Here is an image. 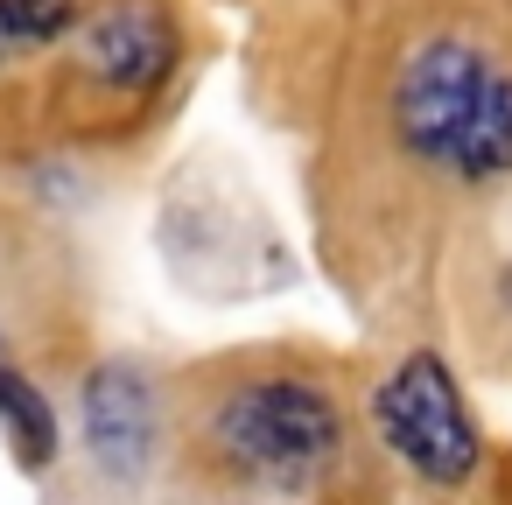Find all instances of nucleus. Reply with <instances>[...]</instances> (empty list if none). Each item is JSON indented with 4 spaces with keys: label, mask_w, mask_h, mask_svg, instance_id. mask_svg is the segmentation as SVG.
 I'll list each match as a JSON object with an SVG mask.
<instances>
[{
    "label": "nucleus",
    "mask_w": 512,
    "mask_h": 505,
    "mask_svg": "<svg viewBox=\"0 0 512 505\" xmlns=\"http://www.w3.org/2000/svg\"><path fill=\"white\" fill-rule=\"evenodd\" d=\"M372 428L379 442L435 491H456L484 463V435L470 421V400L456 372L435 351H407L379 386H372Z\"/></svg>",
    "instance_id": "nucleus-4"
},
{
    "label": "nucleus",
    "mask_w": 512,
    "mask_h": 505,
    "mask_svg": "<svg viewBox=\"0 0 512 505\" xmlns=\"http://www.w3.org/2000/svg\"><path fill=\"white\" fill-rule=\"evenodd\" d=\"M337 442H344V414L302 372L232 379L204 407V421H197V449L225 477L260 484V491H302V484H316L323 463L337 456Z\"/></svg>",
    "instance_id": "nucleus-1"
},
{
    "label": "nucleus",
    "mask_w": 512,
    "mask_h": 505,
    "mask_svg": "<svg viewBox=\"0 0 512 505\" xmlns=\"http://www.w3.org/2000/svg\"><path fill=\"white\" fill-rule=\"evenodd\" d=\"M78 421H85V449L106 477L134 484L155 449H162V400H155V379L134 365V358H106L85 372L78 386Z\"/></svg>",
    "instance_id": "nucleus-5"
},
{
    "label": "nucleus",
    "mask_w": 512,
    "mask_h": 505,
    "mask_svg": "<svg viewBox=\"0 0 512 505\" xmlns=\"http://www.w3.org/2000/svg\"><path fill=\"white\" fill-rule=\"evenodd\" d=\"M0 428H8V442L22 449L29 470H43L57 456V407L50 393H36V379H22L8 358H0Z\"/></svg>",
    "instance_id": "nucleus-8"
},
{
    "label": "nucleus",
    "mask_w": 512,
    "mask_h": 505,
    "mask_svg": "<svg viewBox=\"0 0 512 505\" xmlns=\"http://www.w3.org/2000/svg\"><path fill=\"white\" fill-rule=\"evenodd\" d=\"M491 64L498 57L484 43L456 36V29H435V36H421V43L400 50L393 85H386V127H393V148L414 169L456 176V148L470 134V113L484 99Z\"/></svg>",
    "instance_id": "nucleus-3"
},
{
    "label": "nucleus",
    "mask_w": 512,
    "mask_h": 505,
    "mask_svg": "<svg viewBox=\"0 0 512 505\" xmlns=\"http://www.w3.org/2000/svg\"><path fill=\"white\" fill-rule=\"evenodd\" d=\"M78 15H85V0H0V71L64 50Z\"/></svg>",
    "instance_id": "nucleus-7"
},
{
    "label": "nucleus",
    "mask_w": 512,
    "mask_h": 505,
    "mask_svg": "<svg viewBox=\"0 0 512 505\" xmlns=\"http://www.w3.org/2000/svg\"><path fill=\"white\" fill-rule=\"evenodd\" d=\"M456 183L463 190L512 183V64H491V78H484V99H477L470 134L456 148Z\"/></svg>",
    "instance_id": "nucleus-6"
},
{
    "label": "nucleus",
    "mask_w": 512,
    "mask_h": 505,
    "mask_svg": "<svg viewBox=\"0 0 512 505\" xmlns=\"http://www.w3.org/2000/svg\"><path fill=\"white\" fill-rule=\"evenodd\" d=\"M190 29L183 0H85L78 29L64 36L57 106L78 120H148L183 78Z\"/></svg>",
    "instance_id": "nucleus-2"
},
{
    "label": "nucleus",
    "mask_w": 512,
    "mask_h": 505,
    "mask_svg": "<svg viewBox=\"0 0 512 505\" xmlns=\"http://www.w3.org/2000/svg\"><path fill=\"white\" fill-rule=\"evenodd\" d=\"M0 358H8V337H0Z\"/></svg>",
    "instance_id": "nucleus-9"
}]
</instances>
